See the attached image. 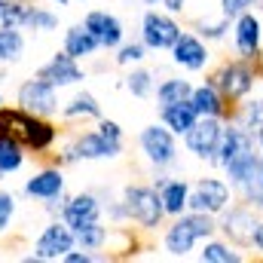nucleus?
<instances>
[{"instance_id": "obj_15", "label": "nucleus", "mask_w": 263, "mask_h": 263, "mask_svg": "<svg viewBox=\"0 0 263 263\" xmlns=\"http://www.w3.org/2000/svg\"><path fill=\"white\" fill-rule=\"evenodd\" d=\"M104 217V196L95 190H80V193H65V205H62V220L70 230L95 223Z\"/></svg>"}, {"instance_id": "obj_16", "label": "nucleus", "mask_w": 263, "mask_h": 263, "mask_svg": "<svg viewBox=\"0 0 263 263\" xmlns=\"http://www.w3.org/2000/svg\"><path fill=\"white\" fill-rule=\"evenodd\" d=\"M251 150H257L254 132L245 129V126L236 123V120H227L223 135H220L217 156H214V168H223V165H230L233 159H239V156H245V153H251Z\"/></svg>"}, {"instance_id": "obj_39", "label": "nucleus", "mask_w": 263, "mask_h": 263, "mask_svg": "<svg viewBox=\"0 0 263 263\" xmlns=\"http://www.w3.org/2000/svg\"><path fill=\"white\" fill-rule=\"evenodd\" d=\"M12 217H15V196L12 190H0V236L9 230Z\"/></svg>"}, {"instance_id": "obj_10", "label": "nucleus", "mask_w": 263, "mask_h": 263, "mask_svg": "<svg viewBox=\"0 0 263 263\" xmlns=\"http://www.w3.org/2000/svg\"><path fill=\"white\" fill-rule=\"evenodd\" d=\"M70 248H77V239H73V230L67 227L62 217H49V223L40 230L37 242H34V254H28L25 263H52L62 260Z\"/></svg>"}, {"instance_id": "obj_33", "label": "nucleus", "mask_w": 263, "mask_h": 263, "mask_svg": "<svg viewBox=\"0 0 263 263\" xmlns=\"http://www.w3.org/2000/svg\"><path fill=\"white\" fill-rule=\"evenodd\" d=\"M233 120H236V123H242L245 129H251V132L263 129V92H260V95L254 92L251 98H245V101L236 107Z\"/></svg>"}, {"instance_id": "obj_23", "label": "nucleus", "mask_w": 263, "mask_h": 263, "mask_svg": "<svg viewBox=\"0 0 263 263\" xmlns=\"http://www.w3.org/2000/svg\"><path fill=\"white\" fill-rule=\"evenodd\" d=\"M159 196H162V208L172 217H181L184 211H190V181L187 178H168L162 187H159Z\"/></svg>"}, {"instance_id": "obj_36", "label": "nucleus", "mask_w": 263, "mask_h": 263, "mask_svg": "<svg viewBox=\"0 0 263 263\" xmlns=\"http://www.w3.org/2000/svg\"><path fill=\"white\" fill-rule=\"evenodd\" d=\"M257 156H260V150H251V153H245V156H239V159H233L230 165H223L220 172H223V178L230 181V187L236 190L245 178H248V172H251V165L257 162Z\"/></svg>"}, {"instance_id": "obj_45", "label": "nucleus", "mask_w": 263, "mask_h": 263, "mask_svg": "<svg viewBox=\"0 0 263 263\" xmlns=\"http://www.w3.org/2000/svg\"><path fill=\"white\" fill-rule=\"evenodd\" d=\"M162 0H144V6H159Z\"/></svg>"}, {"instance_id": "obj_37", "label": "nucleus", "mask_w": 263, "mask_h": 263, "mask_svg": "<svg viewBox=\"0 0 263 263\" xmlns=\"http://www.w3.org/2000/svg\"><path fill=\"white\" fill-rule=\"evenodd\" d=\"M28 0H0V28H22Z\"/></svg>"}, {"instance_id": "obj_42", "label": "nucleus", "mask_w": 263, "mask_h": 263, "mask_svg": "<svg viewBox=\"0 0 263 263\" xmlns=\"http://www.w3.org/2000/svg\"><path fill=\"white\" fill-rule=\"evenodd\" d=\"M251 248L257 251L263 257V220H257V227H254V236H251Z\"/></svg>"}, {"instance_id": "obj_28", "label": "nucleus", "mask_w": 263, "mask_h": 263, "mask_svg": "<svg viewBox=\"0 0 263 263\" xmlns=\"http://www.w3.org/2000/svg\"><path fill=\"white\" fill-rule=\"evenodd\" d=\"M25 159H28L25 144L15 141L12 135H0V178L22 172L25 168Z\"/></svg>"}, {"instance_id": "obj_29", "label": "nucleus", "mask_w": 263, "mask_h": 263, "mask_svg": "<svg viewBox=\"0 0 263 263\" xmlns=\"http://www.w3.org/2000/svg\"><path fill=\"white\" fill-rule=\"evenodd\" d=\"M25 28H0V65H18L25 59Z\"/></svg>"}, {"instance_id": "obj_31", "label": "nucleus", "mask_w": 263, "mask_h": 263, "mask_svg": "<svg viewBox=\"0 0 263 263\" xmlns=\"http://www.w3.org/2000/svg\"><path fill=\"white\" fill-rule=\"evenodd\" d=\"M236 193L242 196V202H248L251 208L263 211V153L257 156V162L251 165L248 178H245V181L236 187Z\"/></svg>"}, {"instance_id": "obj_4", "label": "nucleus", "mask_w": 263, "mask_h": 263, "mask_svg": "<svg viewBox=\"0 0 263 263\" xmlns=\"http://www.w3.org/2000/svg\"><path fill=\"white\" fill-rule=\"evenodd\" d=\"M126 150V141H107L98 129H83L73 132L62 144L55 162L67 168V165H77V162H101V159H120Z\"/></svg>"}, {"instance_id": "obj_3", "label": "nucleus", "mask_w": 263, "mask_h": 263, "mask_svg": "<svg viewBox=\"0 0 263 263\" xmlns=\"http://www.w3.org/2000/svg\"><path fill=\"white\" fill-rule=\"evenodd\" d=\"M6 107H9V104H6ZM9 135H12L15 141H22L25 150L34 153V156L52 153V150L59 147V141H62V132H59V126H55L49 117L28 114V110H22L18 104L9 107Z\"/></svg>"}, {"instance_id": "obj_18", "label": "nucleus", "mask_w": 263, "mask_h": 263, "mask_svg": "<svg viewBox=\"0 0 263 263\" xmlns=\"http://www.w3.org/2000/svg\"><path fill=\"white\" fill-rule=\"evenodd\" d=\"M83 25L92 31V37L101 43V49H107V52H114L123 40H126V25H123V18L117 15V12H110V9H89L86 15H83Z\"/></svg>"}, {"instance_id": "obj_19", "label": "nucleus", "mask_w": 263, "mask_h": 263, "mask_svg": "<svg viewBox=\"0 0 263 263\" xmlns=\"http://www.w3.org/2000/svg\"><path fill=\"white\" fill-rule=\"evenodd\" d=\"M37 77L49 80L55 89H70V86H80L86 80V67H83V62L70 59L65 49H62V52H55L46 65L37 70Z\"/></svg>"}, {"instance_id": "obj_26", "label": "nucleus", "mask_w": 263, "mask_h": 263, "mask_svg": "<svg viewBox=\"0 0 263 263\" xmlns=\"http://www.w3.org/2000/svg\"><path fill=\"white\" fill-rule=\"evenodd\" d=\"M22 28L25 31H34V34H52V31H59V12L49 9V6H37V3L28 0Z\"/></svg>"}, {"instance_id": "obj_6", "label": "nucleus", "mask_w": 263, "mask_h": 263, "mask_svg": "<svg viewBox=\"0 0 263 263\" xmlns=\"http://www.w3.org/2000/svg\"><path fill=\"white\" fill-rule=\"evenodd\" d=\"M138 150L147 159V165L153 172H168L178 165V135L162 126V123H150L138 132Z\"/></svg>"}, {"instance_id": "obj_25", "label": "nucleus", "mask_w": 263, "mask_h": 263, "mask_svg": "<svg viewBox=\"0 0 263 263\" xmlns=\"http://www.w3.org/2000/svg\"><path fill=\"white\" fill-rule=\"evenodd\" d=\"M196 120H199V114H196V107L190 104V98H187V101H175V104L159 107V123L168 126L178 138H184Z\"/></svg>"}, {"instance_id": "obj_12", "label": "nucleus", "mask_w": 263, "mask_h": 263, "mask_svg": "<svg viewBox=\"0 0 263 263\" xmlns=\"http://www.w3.org/2000/svg\"><path fill=\"white\" fill-rule=\"evenodd\" d=\"M236 199V190L230 187L227 178L217 175H202L190 184V211H205V214H220L230 202Z\"/></svg>"}, {"instance_id": "obj_43", "label": "nucleus", "mask_w": 263, "mask_h": 263, "mask_svg": "<svg viewBox=\"0 0 263 263\" xmlns=\"http://www.w3.org/2000/svg\"><path fill=\"white\" fill-rule=\"evenodd\" d=\"M254 141H257V150L263 153V129H257V132H254Z\"/></svg>"}, {"instance_id": "obj_9", "label": "nucleus", "mask_w": 263, "mask_h": 263, "mask_svg": "<svg viewBox=\"0 0 263 263\" xmlns=\"http://www.w3.org/2000/svg\"><path fill=\"white\" fill-rule=\"evenodd\" d=\"M257 208H251L248 202H230L220 214H217V233L233 242L236 248H251V236H254V227H257Z\"/></svg>"}, {"instance_id": "obj_38", "label": "nucleus", "mask_w": 263, "mask_h": 263, "mask_svg": "<svg viewBox=\"0 0 263 263\" xmlns=\"http://www.w3.org/2000/svg\"><path fill=\"white\" fill-rule=\"evenodd\" d=\"M260 3L263 0H220V15H227L233 22L236 15H242L248 9H260Z\"/></svg>"}, {"instance_id": "obj_44", "label": "nucleus", "mask_w": 263, "mask_h": 263, "mask_svg": "<svg viewBox=\"0 0 263 263\" xmlns=\"http://www.w3.org/2000/svg\"><path fill=\"white\" fill-rule=\"evenodd\" d=\"M52 3H55V6H70L73 0H52Z\"/></svg>"}, {"instance_id": "obj_46", "label": "nucleus", "mask_w": 263, "mask_h": 263, "mask_svg": "<svg viewBox=\"0 0 263 263\" xmlns=\"http://www.w3.org/2000/svg\"><path fill=\"white\" fill-rule=\"evenodd\" d=\"M0 104H3V92H0Z\"/></svg>"}, {"instance_id": "obj_24", "label": "nucleus", "mask_w": 263, "mask_h": 263, "mask_svg": "<svg viewBox=\"0 0 263 263\" xmlns=\"http://www.w3.org/2000/svg\"><path fill=\"white\" fill-rule=\"evenodd\" d=\"M196 260L199 263H242L245 254H242V248H236L233 242H227L217 233V236H211V239L202 242V248L196 251Z\"/></svg>"}, {"instance_id": "obj_13", "label": "nucleus", "mask_w": 263, "mask_h": 263, "mask_svg": "<svg viewBox=\"0 0 263 263\" xmlns=\"http://www.w3.org/2000/svg\"><path fill=\"white\" fill-rule=\"evenodd\" d=\"M233 49L239 59H248V62H260L263 59V22L254 9L242 12L233 18Z\"/></svg>"}, {"instance_id": "obj_27", "label": "nucleus", "mask_w": 263, "mask_h": 263, "mask_svg": "<svg viewBox=\"0 0 263 263\" xmlns=\"http://www.w3.org/2000/svg\"><path fill=\"white\" fill-rule=\"evenodd\" d=\"M193 92V83L187 77H162L153 89L156 95V107H165V104H175V101H187Z\"/></svg>"}, {"instance_id": "obj_2", "label": "nucleus", "mask_w": 263, "mask_h": 263, "mask_svg": "<svg viewBox=\"0 0 263 263\" xmlns=\"http://www.w3.org/2000/svg\"><path fill=\"white\" fill-rule=\"evenodd\" d=\"M208 83H214L220 89V95L239 107L245 98H251L257 92V86L263 83V59L260 62H248V59H223L208 77Z\"/></svg>"}, {"instance_id": "obj_20", "label": "nucleus", "mask_w": 263, "mask_h": 263, "mask_svg": "<svg viewBox=\"0 0 263 263\" xmlns=\"http://www.w3.org/2000/svg\"><path fill=\"white\" fill-rule=\"evenodd\" d=\"M190 104L196 107L199 117H220V120H233V114H236V107L220 95V89L214 86V83H199L193 86V92H190Z\"/></svg>"}, {"instance_id": "obj_41", "label": "nucleus", "mask_w": 263, "mask_h": 263, "mask_svg": "<svg viewBox=\"0 0 263 263\" xmlns=\"http://www.w3.org/2000/svg\"><path fill=\"white\" fill-rule=\"evenodd\" d=\"M165 12H172V15H184L187 12V0H162L159 3Z\"/></svg>"}, {"instance_id": "obj_5", "label": "nucleus", "mask_w": 263, "mask_h": 263, "mask_svg": "<svg viewBox=\"0 0 263 263\" xmlns=\"http://www.w3.org/2000/svg\"><path fill=\"white\" fill-rule=\"evenodd\" d=\"M123 205H126V214H129V223H135L141 233H156L165 227L168 214L162 208V196L153 184H126L123 187Z\"/></svg>"}, {"instance_id": "obj_48", "label": "nucleus", "mask_w": 263, "mask_h": 263, "mask_svg": "<svg viewBox=\"0 0 263 263\" xmlns=\"http://www.w3.org/2000/svg\"><path fill=\"white\" fill-rule=\"evenodd\" d=\"M260 9H263V3H260Z\"/></svg>"}, {"instance_id": "obj_40", "label": "nucleus", "mask_w": 263, "mask_h": 263, "mask_svg": "<svg viewBox=\"0 0 263 263\" xmlns=\"http://www.w3.org/2000/svg\"><path fill=\"white\" fill-rule=\"evenodd\" d=\"M95 129L101 132V135H104L107 141H123V138H126V132H123V126H120L117 120H107V117H101Z\"/></svg>"}, {"instance_id": "obj_7", "label": "nucleus", "mask_w": 263, "mask_h": 263, "mask_svg": "<svg viewBox=\"0 0 263 263\" xmlns=\"http://www.w3.org/2000/svg\"><path fill=\"white\" fill-rule=\"evenodd\" d=\"M181 22H178V15H172V12H165V9H156V6H150L144 15H141V28H138V40L150 49V52H168L172 46H175V40L181 37Z\"/></svg>"}, {"instance_id": "obj_8", "label": "nucleus", "mask_w": 263, "mask_h": 263, "mask_svg": "<svg viewBox=\"0 0 263 263\" xmlns=\"http://www.w3.org/2000/svg\"><path fill=\"white\" fill-rule=\"evenodd\" d=\"M59 92L62 89H55L49 80H43V77H28V80H22L18 83V89H15V104L22 107V110H28V114H37V117H59V110H62V98H59Z\"/></svg>"}, {"instance_id": "obj_17", "label": "nucleus", "mask_w": 263, "mask_h": 263, "mask_svg": "<svg viewBox=\"0 0 263 263\" xmlns=\"http://www.w3.org/2000/svg\"><path fill=\"white\" fill-rule=\"evenodd\" d=\"M22 193H25L28 199H37V202H46V199L65 196V193H67L65 168H62L59 162L37 168L31 178H25V187H22Z\"/></svg>"}, {"instance_id": "obj_11", "label": "nucleus", "mask_w": 263, "mask_h": 263, "mask_svg": "<svg viewBox=\"0 0 263 263\" xmlns=\"http://www.w3.org/2000/svg\"><path fill=\"white\" fill-rule=\"evenodd\" d=\"M223 126H227V120H220V117H199L196 123L190 126V132L181 138V141H184V150H187L193 159H199V162L214 165Z\"/></svg>"}, {"instance_id": "obj_1", "label": "nucleus", "mask_w": 263, "mask_h": 263, "mask_svg": "<svg viewBox=\"0 0 263 263\" xmlns=\"http://www.w3.org/2000/svg\"><path fill=\"white\" fill-rule=\"evenodd\" d=\"M211 236H217V217L214 214L184 211L181 217H172L168 227H162V251L172 260H184Z\"/></svg>"}, {"instance_id": "obj_21", "label": "nucleus", "mask_w": 263, "mask_h": 263, "mask_svg": "<svg viewBox=\"0 0 263 263\" xmlns=\"http://www.w3.org/2000/svg\"><path fill=\"white\" fill-rule=\"evenodd\" d=\"M59 117H62L65 123H86V120H95V123H98L104 114H101V101H98L89 89H80V92H73L67 101H62Z\"/></svg>"}, {"instance_id": "obj_34", "label": "nucleus", "mask_w": 263, "mask_h": 263, "mask_svg": "<svg viewBox=\"0 0 263 263\" xmlns=\"http://www.w3.org/2000/svg\"><path fill=\"white\" fill-rule=\"evenodd\" d=\"M230 28H233V22H230L227 15H217V18H196V22H193V34H199L205 43H220V40H227Z\"/></svg>"}, {"instance_id": "obj_22", "label": "nucleus", "mask_w": 263, "mask_h": 263, "mask_svg": "<svg viewBox=\"0 0 263 263\" xmlns=\"http://www.w3.org/2000/svg\"><path fill=\"white\" fill-rule=\"evenodd\" d=\"M62 49H65L70 59H77V62H89V59H95V55L101 52V43L92 37V31H89L83 22H77V25H70L65 31Z\"/></svg>"}, {"instance_id": "obj_32", "label": "nucleus", "mask_w": 263, "mask_h": 263, "mask_svg": "<svg viewBox=\"0 0 263 263\" xmlns=\"http://www.w3.org/2000/svg\"><path fill=\"white\" fill-rule=\"evenodd\" d=\"M107 236H110V227L104 220H95V223H86V227L73 230L77 248H86V251H104L107 248Z\"/></svg>"}, {"instance_id": "obj_47", "label": "nucleus", "mask_w": 263, "mask_h": 263, "mask_svg": "<svg viewBox=\"0 0 263 263\" xmlns=\"http://www.w3.org/2000/svg\"><path fill=\"white\" fill-rule=\"evenodd\" d=\"M73 3H86V0H73Z\"/></svg>"}, {"instance_id": "obj_35", "label": "nucleus", "mask_w": 263, "mask_h": 263, "mask_svg": "<svg viewBox=\"0 0 263 263\" xmlns=\"http://www.w3.org/2000/svg\"><path fill=\"white\" fill-rule=\"evenodd\" d=\"M114 52H117V55H114V65H117V67L144 65V62H147V55H150V49H147L141 40H123Z\"/></svg>"}, {"instance_id": "obj_30", "label": "nucleus", "mask_w": 263, "mask_h": 263, "mask_svg": "<svg viewBox=\"0 0 263 263\" xmlns=\"http://www.w3.org/2000/svg\"><path fill=\"white\" fill-rule=\"evenodd\" d=\"M123 89L129 92L132 98H150L153 89H156V70L144 65L129 67V73L123 77Z\"/></svg>"}, {"instance_id": "obj_14", "label": "nucleus", "mask_w": 263, "mask_h": 263, "mask_svg": "<svg viewBox=\"0 0 263 263\" xmlns=\"http://www.w3.org/2000/svg\"><path fill=\"white\" fill-rule=\"evenodd\" d=\"M168 52H172V65L187 73H202L211 67V49L193 31H181V37L175 40V46Z\"/></svg>"}]
</instances>
